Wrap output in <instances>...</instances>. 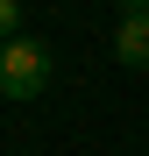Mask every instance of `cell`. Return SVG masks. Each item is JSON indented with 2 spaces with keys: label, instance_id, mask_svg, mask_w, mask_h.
Segmentation results:
<instances>
[{
  "label": "cell",
  "instance_id": "obj_3",
  "mask_svg": "<svg viewBox=\"0 0 149 156\" xmlns=\"http://www.w3.org/2000/svg\"><path fill=\"white\" fill-rule=\"evenodd\" d=\"M21 36V0H0V43Z\"/></svg>",
  "mask_w": 149,
  "mask_h": 156
},
{
  "label": "cell",
  "instance_id": "obj_2",
  "mask_svg": "<svg viewBox=\"0 0 149 156\" xmlns=\"http://www.w3.org/2000/svg\"><path fill=\"white\" fill-rule=\"evenodd\" d=\"M114 57L128 71H149V7L142 0H121V29H114Z\"/></svg>",
  "mask_w": 149,
  "mask_h": 156
},
{
  "label": "cell",
  "instance_id": "obj_1",
  "mask_svg": "<svg viewBox=\"0 0 149 156\" xmlns=\"http://www.w3.org/2000/svg\"><path fill=\"white\" fill-rule=\"evenodd\" d=\"M0 92H7V99H36V92H50V50H43L36 36L0 43Z\"/></svg>",
  "mask_w": 149,
  "mask_h": 156
},
{
  "label": "cell",
  "instance_id": "obj_4",
  "mask_svg": "<svg viewBox=\"0 0 149 156\" xmlns=\"http://www.w3.org/2000/svg\"><path fill=\"white\" fill-rule=\"evenodd\" d=\"M142 7H149V0H142Z\"/></svg>",
  "mask_w": 149,
  "mask_h": 156
}]
</instances>
